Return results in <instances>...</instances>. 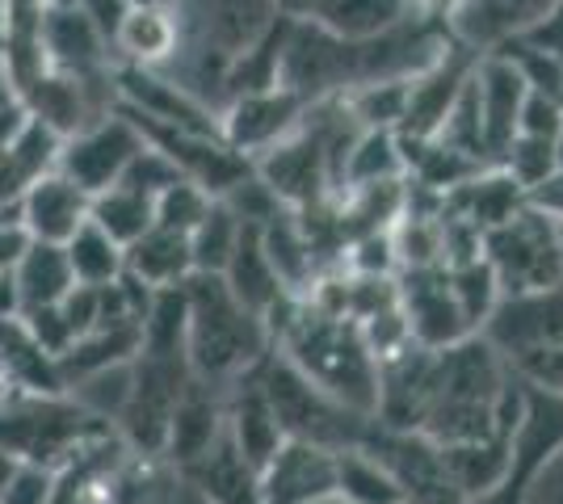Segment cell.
<instances>
[{
    "mask_svg": "<svg viewBox=\"0 0 563 504\" xmlns=\"http://www.w3.org/2000/svg\"><path fill=\"white\" fill-rule=\"evenodd\" d=\"M269 340L299 374H307L324 395L345 404L357 416H375L378 408V358L371 354L362 324L350 315H329L307 299L286 294L265 315Z\"/></svg>",
    "mask_w": 563,
    "mask_h": 504,
    "instance_id": "cell-1",
    "label": "cell"
},
{
    "mask_svg": "<svg viewBox=\"0 0 563 504\" xmlns=\"http://www.w3.org/2000/svg\"><path fill=\"white\" fill-rule=\"evenodd\" d=\"M186 361L194 379L232 387L274 349L269 328L253 307H244L223 282V273H189L186 282Z\"/></svg>",
    "mask_w": 563,
    "mask_h": 504,
    "instance_id": "cell-2",
    "label": "cell"
},
{
    "mask_svg": "<svg viewBox=\"0 0 563 504\" xmlns=\"http://www.w3.org/2000/svg\"><path fill=\"white\" fill-rule=\"evenodd\" d=\"M106 429L114 425L89 416L68 391L9 387L0 395V450H9L18 462H38V467L59 471L85 441H93Z\"/></svg>",
    "mask_w": 563,
    "mask_h": 504,
    "instance_id": "cell-3",
    "label": "cell"
},
{
    "mask_svg": "<svg viewBox=\"0 0 563 504\" xmlns=\"http://www.w3.org/2000/svg\"><path fill=\"white\" fill-rule=\"evenodd\" d=\"M253 379L265 391V400H269L286 437L316 441V446H329V450H345V446H357L371 429V421H375V416H357L345 404H336L332 395H324L307 374H299L290 361L282 358L278 349H269L257 361Z\"/></svg>",
    "mask_w": 563,
    "mask_h": 504,
    "instance_id": "cell-4",
    "label": "cell"
},
{
    "mask_svg": "<svg viewBox=\"0 0 563 504\" xmlns=\"http://www.w3.org/2000/svg\"><path fill=\"white\" fill-rule=\"evenodd\" d=\"M479 253L500 294H530L563 282V227L534 206H521L505 223L488 227Z\"/></svg>",
    "mask_w": 563,
    "mask_h": 504,
    "instance_id": "cell-5",
    "label": "cell"
},
{
    "mask_svg": "<svg viewBox=\"0 0 563 504\" xmlns=\"http://www.w3.org/2000/svg\"><path fill=\"white\" fill-rule=\"evenodd\" d=\"M131 366H135V383H131V400L114 421V429L135 455L161 458L173 408L194 379V370L181 349H140Z\"/></svg>",
    "mask_w": 563,
    "mask_h": 504,
    "instance_id": "cell-6",
    "label": "cell"
},
{
    "mask_svg": "<svg viewBox=\"0 0 563 504\" xmlns=\"http://www.w3.org/2000/svg\"><path fill=\"white\" fill-rule=\"evenodd\" d=\"M479 333L493 340V349L521 379L539 361L563 354V282L530 294H500Z\"/></svg>",
    "mask_w": 563,
    "mask_h": 504,
    "instance_id": "cell-7",
    "label": "cell"
},
{
    "mask_svg": "<svg viewBox=\"0 0 563 504\" xmlns=\"http://www.w3.org/2000/svg\"><path fill=\"white\" fill-rule=\"evenodd\" d=\"M147 139H143V131L131 122L126 110H106V114H97L93 122H85L80 131H71L64 135V144H59V172L76 181L80 190L97 198L101 190H110L122 181V172L131 168V160L140 156Z\"/></svg>",
    "mask_w": 563,
    "mask_h": 504,
    "instance_id": "cell-8",
    "label": "cell"
},
{
    "mask_svg": "<svg viewBox=\"0 0 563 504\" xmlns=\"http://www.w3.org/2000/svg\"><path fill=\"white\" fill-rule=\"evenodd\" d=\"M396 303L404 312L408 336L424 349H446L475 336L467 315L454 299L446 265H429V269H399L396 273Z\"/></svg>",
    "mask_w": 563,
    "mask_h": 504,
    "instance_id": "cell-9",
    "label": "cell"
},
{
    "mask_svg": "<svg viewBox=\"0 0 563 504\" xmlns=\"http://www.w3.org/2000/svg\"><path fill=\"white\" fill-rule=\"evenodd\" d=\"M307 101L282 85L269 89H253V93L232 97L219 110V135L223 144H232L240 156H261L265 147H274L278 139H286L299 122H303Z\"/></svg>",
    "mask_w": 563,
    "mask_h": 504,
    "instance_id": "cell-10",
    "label": "cell"
},
{
    "mask_svg": "<svg viewBox=\"0 0 563 504\" xmlns=\"http://www.w3.org/2000/svg\"><path fill=\"white\" fill-rule=\"evenodd\" d=\"M336 492V450L282 437V446L257 471L261 504H311Z\"/></svg>",
    "mask_w": 563,
    "mask_h": 504,
    "instance_id": "cell-11",
    "label": "cell"
},
{
    "mask_svg": "<svg viewBox=\"0 0 563 504\" xmlns=\"http://www.w3.org/2000/svg\"><path fill=\"white\" fill-rule=\"evenodd\" d=\"M223 433H228V387L189 379L177 408H173V421H168L161 458L177 471H189L194 462H202L223 441Z\"/></svg>",
    "mask_w": 563,
    "mask_h": 504,
    "instance_id": "cell-12",
    "label": "cell"
},
{
    "mask_svg": "<svg viewBox=\"0 0 563 504\" xmlns=\"http://www.w3.org/2000/svg\"><path fill=\"white\" fill-rule=\"evenodd\" d=\"M475 97H479V122H484V156L488 165H496L517 135L526 80L500 51H484L475 59Z\"/></svg>",
    "mask_w": 563,
    "mask_h": 504,
    "instance_id": "cell-13",
    "label": "cell"
},
{
    "mask_svg": "<svg viewBox=\"0 0 563 504\" xmlns=\"http://www.w3.org/2000/svg\"><path fill=\"white\" fill-rule=\"evenodd\" d=\"M555 0H450V38L471 51H496L521 38Z\"/></svg>",
    "mask_w": 563,
    "mask_h": 504,
    "instance_id": "cell-14",
    "label": "cell"
},
{
    "mask_svg": "<svg viewBox=\"0 0 563 504\" xmlns=\"http://www.w3.org/2000/svg\"><path fill=\"white\" fill-rule=\"evenodd\" d=\"M438 458L446 467L450 483L463 492V501H484L500 492L517 462V433H493V437H471V441H446L438 446Z\"/></svg>",
    "mask_w": 563,
    "mask_h": 504,
    "instance_id": "cell-15",
    "label": "cell"
},
{
    "mask_svg": "<svg viewBox=\"0 0 563 504\" xmlns=\"http://www.w3.org/2000/svg\"><path fill=\"white\" fill-rule=\"evenodd\" d=\"M93 198L80 190L76 181H68L59 168L47 172L43 181H34L18 202V223L30 240H47V244H68L71 232L89 219Z\"/></svg>",
    "mask_w": 563,
    "mask_h": 504,
    "instance_id": "cell-16",
    "label": "cell"
},
{
    "mask_svg": "<svg viewBox=\"0 0 563 504\" xmlns=\"http://www.w3.org/2000/svg\"><path fill=\"white\" fill-rule=\"evenodd\" d=\"M110 43L118 68H168L181 47L177 4H126Z\"/></svg>",
    "mask_w": 563,
    "mask_h": 504,
    "instance_id": "cell-17",
    "label": "cell"
},
{
    "mask_svg": "<svg viewBox=\"0 0 563 504\" xmlns=\"http://www.w3.org/2000/svg\"><path fill=\"white\" fill-rule=\"evenodd\" d=\"M59 144L64 135H55L47 122L30 119L13 131V139L0 147V211H18L22 193L43 181L59 165Z\"/></svg>",
    "mask_w": 563,
    "mask_h": 504,
    "instance_id": "cell-18",
    "label": "cell"
},
{
    "mask_svg": "<svg viewBox=\"0 0 563 504\" xmlns=\"http://www.w3.org/2000/svg\"><path fill=\"white\" fill-rule=\"evenodd\" d=\"M228 437H232V446L253 471H261L269 462V455L286 437L274 408H269V400H265V391L253 379V370L228 387Z\"/></svg>",
    "mask_w": 563,
    "mask_h": 504,
    "instance_id": "cell-19",
    "label": "cell"
},
{
    "mask_svg": "<svg viewBox=\"0 0 563 504\" xmlns=\"http://www.w3.org/2000/svg\"><path fill=\"white\" fill-rule=\"evenodd\" d=\"M521 206H526V190L517 186L505 168H496V165L479 168L471 181H463L459 190H450L446 198H442V211L471 223L479 236H484L488 227H496V223H505L509 215H517Z\"/></svg>",
    "mask_w": 563,
    "mask_h": 504,
    "instance_id": "cell-20",
    "label": "cell"
},
{
    "mask_svg": "<svg viewBox=\"0 0 563 504\" xmlns=\"http://www.w3.org/2000/svg\"><path fill=\"white\" fill-rule=\"evenodd\" d=\"M0 379L18 391H64L59 361L30 336L22 315L0 320Z\"/></svg>",
    "mask_w": 563,
    "mask_h": 504,
    "instance_id": "cell-21",
    "label": "cell"
},
{
    "mask_svg": "<svg viewBox=\"0 0 563 504\" xmlns=\"http://www.w3.org/2000/svg\"><path fill=\"white\" fill-rule=\"evenodd\" d=\"M223 282H228L235 299H240L244 307H253L261 320L286 299L278 273H274V265H269L265 248H261V227H249V223L240 227V240H235L232 261L223 269Z\"/></svg>",
    "mask_w": 563,
    "mask_h": 504,
    "instance_id": "cell-22",
    "label": "cell"
},
{
    "mask_svg": "<svg viewBox=\"0 0 563 504\" xmlns=\"http://www.w3.org/2000/svg\"><path fill=\"white\" fill-rule=\"evenodd\" d=\"M412 4L417 0H316L307 9V22L324 25L336 38L362 43V38H375L383 30L408 22Z\"/></svg>",
    "mask_w": 563,
    "mask_h": 504,
    "instance_id": "cell-23",
    "label": "cell"
},
{
    "mask_svg": "<svg viewBox=\"0 0 563 504\" xmlns=\"http://www.w3.org/2000/svg\"><path fill=\"white\" fill-rule=\"evenodd\" d=\"M126 273L140 278L143 287H181L194 273V257H189V236L168 232V227H147L140 240L126 244Z\"/></svg>",
    "mask_w": 563,
    "mask_h": 504,
    "instance_id": "cell-24",
    "label": "cell"
},
{
    "mask_svg": "<svg viewBox=\"0 0 563 504\" xmlns=\"http://www.w3.org/2000/svg\"><path fill=\"white\" fill-rule=\"evenodd\" d=\"M13 278H18V294H22V312H30V307H51V303H59L76 287L64 244H47V240L25 244L18 265H13Z\"/></svg>",
    "mask_w": 563,
    "mask_h": 504,
    "instance_id": "cell-25",
    "label": "cell"
},
{
    "mask_svg": "<svg viewBox=\"0 0 563 504\" xmlns=\"http://www.w3.org/2000/svg\"><path fill=\"white\" fill-rule=\"evenodd\" d=\"M336 492L353 504H404L396 471L362 441L336 450Z\"/></svg>",
    "mask_w": 563,
    "mask_h": 504,
    "instance_id": "cell-26",
    "label": "cell"
},
{
    "mask_svg": "<svg viewBox=\"0 0 563 504\" xmlns=\"http://www.w3.org/2000/svg\"><path fill=\"white\" fill-rule=\"evenodd\" d=\"M64 253H68L71 278H76L80 287H110V282H118V278L126 273V248H122L106 227H97L93 219H85V223L71 232V240L64 244Z\"/></svg>",
    "mask_w": 563,
    "mask_h": 504,
    "instance_id": "cell-27",
    "label": "cell"
},
{
    "mask_svg": "<svg viewBox=\"0 0 563 504\" xmlns=\"http://www.w3.org/2000/svg\"><path fill=\"white\" fill-rule=\"evenodd\" d=\"M399 177H408V165H404V144L396 131H362L341 168V193L357 186H378V181H399Z\"/></svg>",
    "mask_w": 563,
    "mask_h": 504,
    "instance_id": "cell-28",
    "label": "cell"
},
{
    "mask_svg": "<svg viewBox=\"0 0 563 504\" xmlns=\"http://www.w3.org/2000/svg\"><path fill=\"white\" fill-rule=\"evenodd\" d=\"M89 219H93L97 227H106V232L126 248V244L140 240L143 232L156 223V198L118 181V186L97 193L93 206H89Z\"/></svg>",
    "mask_w": 563,
    "mask_h": 504,
    "instance_id": "cell-29",
    "label": "cell"
},
{
    "mask_svg": "<svg viewBox=\"0 0 563 504\" xmlns=\"http://www.w3.org/2000/svg\"><path fill=\"white\" fill-rule=\"evenodd\" d=\"M131 383H135V366L131 361H118V366H101V370H89V374L71 379L64 391L89 416L114 425L118 416H122V408H126V400H131Z\"/></svg>",
    "mask_w": 563,
    "mask_h": 504,
    "instance_id": "cell-30",
    "label": "cell"
},
{
    "mask_svg": "<svg viewBox=\"0 0 563 504\" xmlns=\"http://www.w3.org/2000/svg\"><path fill=\"white\" fill-rule=\"evenodd\" d=\"M240 219L232 215V206L223 198H214L211 211L202 215V223L189 232V257H194V273H223L240 240Z\"/></svg>",
    "mask_w": 563,
    "mask_h": 504,
    "instance_id": "cell-31",
    "label": "cell"
},
{
    "mask_svg": "<svg viewBox=\"0 0 563 504\" xmlns=\"http://www.w3.org/2000/svg\"><path fill=\"white\" fill-rule=\"evenodd\" d=\"M450 269V287H454V299H459V307L467 315V324L479 333L484 328V320L493 315V307L500 303V287H496L493 269L484 257H475V261H463V265H446Z\"/></svg>",
    "mask_w": 563,
    "mask_h": 504,
    "instance_id": "cell-32",
    "label": "cell"
},
{
    "mask_svg": "<svg viewBox=\"0 0 563 504\" xmlns=\"http://www.w3.org/2000/svg\"><path fill=\"white\" fill-rule=\"evenodd\" d=\"M211 193L202 190L198 181H189V177H177L168 190L156 193V227H168V232H181L189 236L202 215L211 211Z\"/></svg>",
    "mask_w": 563,
    "mask_h": 504,
    "instance_id": "cell-33",
    "label": "cell"
},
{
    "mask_svg": "<svg viewBox=\"0 0 563 504\" xmlns=\"http://www.w3.org/2000/svg\"><path fill=\"white\" fill-rule=\"evenodd\" d=\"M496 168H505L521 190L539 186L555 172V139H539V135H514V144L500 152Z\"/></svg>",
    "mask_w": 563,
    "mask_h": 504,
    "instance_id": "cell-34",
    "label": "cell"
},
{
    "mask_svg": "<svg viewBox=\"0 0 563 504\" xmlns=\"http://www.w3.org/2000/svg\"><path fill=\"white\" fill-rule=\"evenodd\" d=\"M563 131V101L547 93L526 89L521 101V119H517V135H539V139H560Z\"/></svg>",
    "mask_w": 563,
    "mask_h": 504,
    "instance_id": "cell-35",
    "label": "cell"
},
{
    "mask_svg": "<svg viewBox=\"0 0 563 504\" xmlns=\"http://www.w3.org/2000/svg\"><path fill=\"white\" fill-rule=\"evenodd\" d=\"M22 320H25V328H30V336H34L55 361L64 358L71 349V340H76L64 312H59V303H51V307H30V312H22Z\"/></svg>",
    "mask_w": 563,
    "mask_h": 504,
    "instance_id": "cell-36",
    "label": "cell"
},
{
    "mask_svg": "<svg viewBox=\"0 0 563 504\" xmlns=\"http://www.w3.org/2000/svg\"><path fill=\"white\" fill-rule=\"evenodd\" d=\"M51 483H55V471H51V467L18 462L13 480L4 483V492H0V504H47Z\"/></svg>",
    "mask_w": 563,
    "mask_h": 504,
    "instance_id": "cell-37",
    "label": "cell"
},
{
    "mask_svg": "<svg viewBox=\"0 0 563 504\" xmlns=\"http://www.w3.org/2000/svg\"><path fill=\"white\" fill-rule=\"evenodd\" d=\"M59 312L68 320L71 336H85L97 320H101V287H80V282H76V287L59 299Z\"/></svg>",
    "mask_w": 563,
    "mask_h": 504,
    "instance_id": "cell-38",
    "label": "cell"
},
{
    "mask_svg": "<svg viewBox=\"0 0 563 504\" xmlns=\"http://www.w3.org/2000/svg\"><path fill=\"white\" fill-rule=\"evenodd\" d=\"M514 43H526V47L547 51V55H560V59H563V0H555V4L542 13L539 22L530 25L521 38H514Z\"/></svg>",
    "mask_w": 563,
    "mask_h": 504,
    "instance_id": "cell-39",
    "label": "cell"
},
{
    "mask_svg": "<svg viewBox=\"0 0 563 504\" xmlns=\"http://www.w3.org/2000/svg\"><path fill=\"white\" fill-rule=\"evenodd\" d=\"M521 504H563V446L539 467V475L530 480Z\"/></svg>",
    "mask_w": 563,
    "mask_h": 504,
    "instance_id": "cell-40",
    "label": "cell"
},
{
    "mask_svg": "<svg viewBox=\"0 0 563 504\" xmlns=\"http://www.w3.org/2000/svg\"><path fill=\"white\" fill-rule=\"evenodd\" d=\"M526 206H534L539 215L555 219V223L563 227V172L560 168H555L547 181H539V186L526 190Z\"/></svg>",
    "mask_w": 563,
    "mask_h": 504,
    "instance_id": "cell-41",
    "label": "cell"
},
{
    "mask_svg": "<svg viewBox=\"0 0 563 504\" xmlns=\"http://www.w3.org/2000/svg\"><path fill=\"white\" fill-rule=\"evenodd\" d=\"M25 244H30V236L22 232V223L18 219H4L0 223V269H13Z\"/></svg>",
    "mask_w": 563,
    "mask_h": 504,
    "instance_id": "cell-42",
    "label": "cell"
},
{
    "mask_svg": "<svg viewBox=\"0 0 563 504\" xmlns=\"http://www.w3.org/2000/svg\"><path fill=\"white\" fill-rule=\"evenodd\" d=\"M521 383L542 387V391H555V395H563V354L539 361L534 370H526V374H521Z\"/></svg>",
    "mask_w": 563,
    "mask_h": 504,
    "instance_id": "cell-43",
    "label": "cell"
},
{
    "mask_svg": "<svg viewBox=\"0 0 563 504\" xmlns=\"http://www.w3.org/2000/svg\"><path fill=\"white\" fill-rule=\"evenodd\" d=\"M22 315V294H18V278L13 269H0V320Z\"/></svg>",
    "mask_w": 563,
    "mask_h": 504,
    "instance_id": "cell-44",
    "label": "cell"
},
{
    "mask_svg": "<svg viewBox=\"0 0 563 504\" xmlns=\"http://www.w3.org/2000/svg\"><path fill=\"white\" fill-rule=\"evenodd\" d=\"M22 122H25V105L22 101H9V105L0 110V147L13 139V131H18Z\"/></svg>",
    "mask_w": 563,
    "mask_h": 504,
    "instance_id": "cell-45",
    "label": "cell"
},
{
    "mask_svg": "<svg viewBox=\"0 0 563 504\" xmlns=\"http://www.w3.org/2000/svg\"><path fill=\"white\" fill-rule=\"evenodd\" d=\"M278 4L282 18H290V22H299V18H307V9L316 4V0H274Z\"/></svg>",
    "mask_w": 563,
    "mask_h": 504,
    "instance_id": "cell-46",
    "label": "cell"
},
{
    "mask_svg": "<svg viewBox=\"0 0 563 504\" xmlns=\"http://www.w3.org/2000/svg\"><path fill=\"white\" fill-rule=\"evenodd\" d=\"M9 4H13V0H0V76H4V34H9Z\"/></svg>",
    "mask_w": 563,
    "mask_h": 504,
    "instance_id": "cell-47",
    "label": "cell"
},
{
    "mask_svg": "<svg viewBox=\"0 0 563 504\" xmlns=\"http://www.w3.org/2000/svg\"><path fill=\"white\" fill-rule=\"evenodd\" d=\"M13 471H18V458L9 455V450H0V492H4V483L13 480Z\"/></svg>",
    "mask_w": 563,
    "mask_h": 504,
    "instance_id": "cell-48",
    "label": "cell"
},
{
    "mask_svg": "<svg viewBox=\"0 0 563 504\" xmlns=\"http://www.w3.org/2000/svg\"><path fill=\"white\" fill-rule=\"evenodd\" d=\"M9 101H18V93H13V85H9V80H4V76H0V110H4V105H9Z\"/></svg>",
    "mask_w": 563,
    "mask_h": 504,
    "instance_id": "cell-49",
    "label": "cell"
},
{
    "mask_svg": "<svg viewBox=\"0 0 563 504\" xmlns=\"http://www.w3.org/2000/svg\"><path fill=\"white\" fill-rule=\"evenodd\" d=\"M311 504H353V501H345L341 492H329V496H320V501H311Z\"/></svg>",
    "mask_w": 563,
    "mask_h": 504,
    "instance_id": "cell-50",
    "label": "cell"
},
{
    "mask_svg": "<svg viewBox=\"0 0 563 504\" xmlns=\"http://www.w3.org/2000/svg\"><path fill=\"white\" fill-rule=\"evenodd\" d=\"M555 165H560V172H563V131H560V139H555Z\"/></svg>",
    "mask_w": 563,
    "mask_h": 504,
    "instance_id": "cell-51",
    "label": "cell"
},
{
    "mask_svg": "<svg viewBox=\"0 0 563 504\" xmlns=\"http://www.w3.org/2000/svg\"><path fill=\"white\" fill-rule=\"evenodd\" d=\"M122 4H177V0H122Z\"/></svg>",
    "mask_w": 563,
    "mask_h": 504,
    "instance_id": "cell-52",
    "label": "cell"
},
{
    "mask_svg": "<svg viewBox=\"0 0 563 504\" xmlns=\"http://www.w3.org/2000/svg\"><path fill=\"white\" fill-rule=\"evenodd\" d=\"M4 391H9V383H4V379H0V395H4Z\"/></svg>",
    "mask_w": 563,
    "mask_h": 504,
    "instance_id": "cell-53",
    "label": "cell"
}]
</instances>
